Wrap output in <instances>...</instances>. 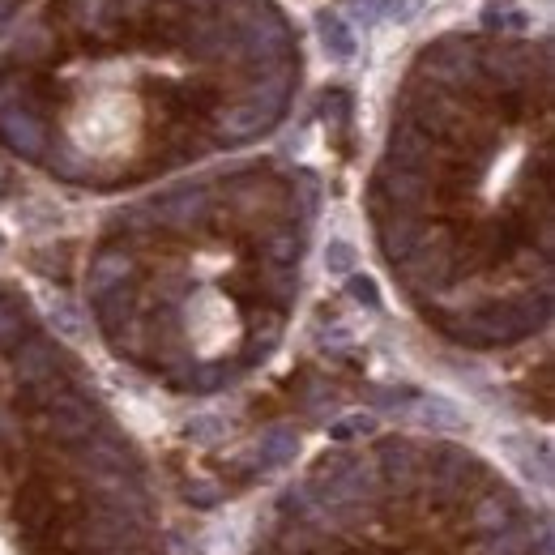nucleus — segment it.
I'll list each match as a JSON object with an SVG mask.
<instances>
[{
  "instance_id": "3",
  "label": "nucleus",
  "mask_w": 555,
  "mask_h": 555,
  "mask_svg": "<svg viewBox=\"0 0 555 555\" xmlns=\"http://www.w3.org/2000/svg\"><path fill=\"white\" fill-rule=\"evenodd\" d=\"M18 517H22V530L30 538H47L56 530V500L43 483H26L22 496H18Z\"/></svg>"
},
{
  "instance_id": "7",
  "label": "nucleus",
  "mask_w": 555,
  "mask_h": 555,
  "mask_svg": "<svg viewBox=\"0 0 555 555\" xmlns=\"http://www.w3.org/2000/svg\"><path fill=\"white\" fill-rule=\"evenodd\" d=\"M513 526V500L509 496H487L479 500V509H474V530L479 534H500V530H509Z\"/></svg>"
},
{
  "instance_id": "4",
  "label": "nucleus",
  "mask_w": 555,
  "mask_h": 555,
  "mask_svg": "<svg viewBox=\"0 0 555 555\" xmlns=\"http://www.w3.org/2000/svg\"><path fill=\"white\" fill-rule=\"evenodd\" d=\"M380 474L389 479L393 491H410L415 487V474H419V457L406 440H385L380 444Z\"/></svg>"
},
{
  "instance_id": "9",
  "label": "nucleus",
  "mask_w": 555,
  "mask_h": 555,
  "mask_svg": "<svg viewBox=\"0 0 555 555\" xmlns=\"http://www.w3.org/2000/svg\"><path fill=\"white\" fill-rule=\"evenodd\" d=\"M18 342H22V316L0 299V351H9V346H18Z\"/></svg>"
},
{
  "instance_id": "6",
  "label": "nucleus",
  "mask_w": 555,
  "mask_h": 555,
  "mask_svg": "<svg viewBox=\"0 0 555 555\" xmlns=\"http://www.w3.org/2000/svg\"><path fill=\"white\" fill-rule=\"evenodd\" d=\"M295 453H299V436H295V427H269V432L261 436L257 462H261V466H287Z\"/></svg>"
},
{
  "instance_id": "2",
  "label": "nucleus",
  "mask_w": 555,
  "mask_h": 555,
  "mask_svg": "<svg viewBox=\"0 0 555 555\" xmlns=\"http://www.w3.org/2000/svg\"><path fill=\"white\" fill-rule=\"evenodd\" d=\"M94 419H99V410H94L90 398H82V393H56L52 402H47V432H52L56 440H82L90 436Z\"/></svg>"
},
{
  "instance_id": "8",
  "label": "nucleus",
  "mask_w": 555,
  "mask_h": 555,
  "mask_svg": "<svg viewBox=\"0 0 555 555\" xmlns=\"http://www.w3.org/2000/svg\"><path fill=\"white\" fill-rule=\"evenodd\" d=\"M526 551H530V538L513 534V526L500 530V534H491V543H487V555H526Z\"/></svg>"
},
{
  "instance_id": "12",
  "label": "nucleus",
  "mask_w": 555,
  "mask_h": 555,
  "mask_svg": "<svg viewBox=\"0 0 555 555\" xmlns=\"http://www.w3.org/2000/svg\"><path fill=\"white\" fill-rule=\"evenodd\" d=\"M351 295H355V299H363L368 308H376V304H380V295H376V287H372L368 278H351Z\"/></svg>"
},
{
  "instance_id": "1",
  "label": "nucleus",
  "mask_w": 555,
  "mask_h": 555,
  "mask_svg": "<svg viewBox=\"0 0 555 555\" xmlns=\"http://www.w3.org/2000/svg\"><path fill=\"white\" fill-rule=\"evenodd\" d=\"M137 534H141V517L124 513V509H111V504H99V509H90V513H77L56 538L73 551L94 555V551L137 547Z\"/></svg>"
},
{
  "instance_id": "11",
  "label": "nucleus",
  "mask_w": 555,
  "mask_h": 555,
  "mask_svg": "<svg viewBox=\"0 0 555 555\" xmlns=\"http://www.w3.org/2000/svg\"><path fill=\"white\" fill-rule=\"evenodd\" d=\"M325 261H329V269H338V274H346V269H351V261H355V252L346 248V244H333Z\"/></svg>"
},
{
  "instance_id": "5",
  "label": "nucleus",
  "mask_w": 555,
  "mask_h": 555,
  "mask_svg": "<svg viewBox=\"0 0 555 555\" xmlns=\"http://www.w3.org/2000/svg\"><path fill=\"white\" fill-rule=\"evenodd\" d=\"M129 278H133V261L124 252H99V261L90 269V295L99 299L107 291H120Z\"/></svg>"
},
{
  "instance_id": "13",
  "label": "nucleus",
  "mask_w": 555,
  "mask_h": 555,
  "mask_svg": "<svg viewBox=\"0 0 555 555\" xmlns=\"http://www.w3.org/2000/svg\"><path fill=\"white\" fill-rule=\"evenodd\" d=\"M94 555H150V551H141V547H116V551H94Z\"/></svg>"
},
{
  "instance_id": "10",
  "label": "nucleus",
  "mask_w": 555,
  "mask_h": 555,
  "mask_svg": "<svg viewBox=\"0 0 555 555\" xmlns=\"http://www.w3.org/2000/svg\"><path fill=\"white\" fill-rule=\"evenodd\" d=\"M376 423L368 415H355V419H342L338 427H333V440H355V436H372Z\"/></svg>"
}]
</instances>
